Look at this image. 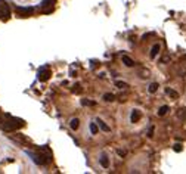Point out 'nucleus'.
<instances>
[{
    "instance_id": "obj_25",
    "label": "nucleus",
    "mask_w": 186,
    "mask_h": 174,
    "mask_svg": "<svg viewBox=\"0 0 186 174\" xmlns=\"http://www.w3.org/2000/svg\"><path fill=\"white\" fill-rule=\"evenodd\" d=\"M151 36H154V33H146V34H143V37H142V40H145V38L151 37Z\"/></svg>"
},
{
    "instance_id": "obj_19",
    "label": "nucleus",
    "mask_w": 186,
    "mask_h": 174,
    "mask_svg": "<svg viewBox=\"0 0 186 174\" xmlns=\"http://www.w3.org/2000/svg\"><path fill=\"white\" fill-rule=\"evenodd\" d=\"M81 87H80V84L77 83V84H74V86H73V89H71V91H73V93H75V95H78V93H81Z\"/></svg>"
},
{
    "instance_id": "obj_1",
    "label": "nucleus",
    "mask_w": 186,
    "mask_h": 174,
    "mask_svg": "<svg viewBox=\"0 0 186 174\" xmlns=\"http://www.w3.org/2000/svg\"><path fill=\"white\" fill-rule=\"evenodd\" d=\"M22 126H24V120L10 117V115H6V120L2 121V129L6 130V131H15V130L21 129Z\"/></svg>"
},
{
    "instance_id": "obj_3",
    "label": "nucleus",
    "mask_w": 186,
    "mask_h": 174,
    "mask_svg": "<svg viewBox=\"0 0 186 174\" xmlns=\"http://www.w3.org/2000/svg\"><path fill=\"white\" fill-rule=\"evenodd\" d=\"M9 18H10V8H9V5L6 2L0 0V19L8 21Z\"/></svg>"
},
{
    "instance_id": "obj_9",
    "label": "nucleus",
    "mask_w": 186,
    "mask_h": 174,
    "mask_svg": "<svg viewBox=\"0 0 186 174\" xmlns=\"http://www.w3.org/2000/svg\"><path fill=\"white\" fill-rule=\"evenodd\" d=\"M140 120V111H137V109H134L132 115H130V121L132 122H137Z\"/></svg>"
},
{
    "instance_id": "obj_15",
    "label": "nucleus",
    "mask_w": 186,
    "mask_h": 174,
    "mask_svg": "<svg viewBox=\"0 0 186 174\" xmlns=\"http://www.w3.org/2000/svg\"><path fill=\"white\" fill-rule=\"evenodd\" d=\"M177 118L180 120H186V108H180L177 111Z\"/></svg>"
},
{
    "instance_id": "obj_2",
    "label": "nucleus",
    "mask_w": 186,
    "mask_h": 174,
    "mask_svg": "<svg viewBox=\"0 0 186 174\" xmlns=\"http://www.w3.org/2000/svg\"><path fill=\"white\" fill-rule=\"evenodd\" d=\"M28 155L31 157V159L38 164V165H46V164H49L50 162V155L49 157H46V152L42 149L40 152H36V153H33V152H27Z\"/></svg>"
},
{
    "instance_id": "obj_7",
    "label": "nucleus",
    "mask_w": 186,
    "mask_h": 174,
    "mask_svg": "<svg viewBox=\"0 0 186 174\" xmlns=\"http://www.w3.org/2000/svg\"><path fill=\"white\" fill-rule=\"evenodd\" d=\"M160 50H161V46L158 44V43L152 46V49H151V53H149L151 59H155V58H156V55H158V52H160Z\"/></svg>"
},
{
    "instance_id": "obj_24",
    "label": "nucleus",
    "mask_w": 186,
    "mask_h": 174,
    "mask_svg": "<svg viewBox=\"0 0 186 174\" xmlns=\"http://www.w3.org/2000/svg\"><path fill=\"white\" fill-rule=\"evenodd\" d=\"M146 136H148L149 139H151V137L154 136V127H152V129H149V130H148V134H146Z\"/></svg>"
},
{
    "instance_id": "obj_26",
    "label": "nucleus",
    "mask_w": 186,
    "mask_h": 174,
    "mask_svg": "<svg viewBox=\"0 0 186 174\" xmlns=\"http://www.w3.org/2000/svg\"><path fill=\"white\" fill-rule=\"evenodd\" d=\"M118 153L121 155V157H124V155H126V152H124V151H118Z\"/></svg>"
},
{
    "instance_id": "obj_4",
    "label": "nucleus",
    "mask_w": 186,
    "mask_h": 174,
    "mask_svg": "<svg viewBox=\"0 0 186 174\" xmlns=\"http://www.w3.org/2000/svg\"><path fill=\"white\" fill-rule=\"evenodd\" d=\"M37 78L42 81V83H45V81H47L49 78H50V75H52V71H50V68L49 67H42V68L38 69L37 72Z\"/></svg>"
},
{
    "instance_id": "obj_8",
    "label": "nucleus",
    "mask_w": 186,
    "mask_h": 174,
    "mask_svg": "<svg viewBox=\"0 0 186 174\" xmlns=\"http://www.w3.org/2000/svg\"><path fill=\"white\" fill-rule=\"evenodd\" d=\"M99 162H101V167H104V168H108V167H109V159H108V157H106L105 153H102V155H101Z\"/></svg>"
},
{
    "instance_id": "obj_17",
    "label": "nucleus",
    "mask_w": 186,
    "mask_h": 174,
    "mask_svg": "<svg viewBox=\"0 0 186 174\" xmlns=\"http://www.w3.org/2000/svg\"><path fill=\"white\" fill-rule=\"evenodd\" d=\"M158 90V83H151L148 87V91L149 93H155V91Z\"/></svg>"
},
{
    "instance_id": "obj_18",
    "label": "nucleus",
    "mask_w": 186,
    "mask_h": 174,
    "mask_svg": "<svg viewBox=\"0 0 186 174\" xmlns=\"http://www.w3.org/2000/svg\"><path fill=\"white\" fill-rule=\"evenodd\" d=\"M97 130H99V127H97L96 122H93V121L90 122V131H92V134H96Z\"/></svg>"
},
{
    "instance_id": "obj_22",
    "label": "nucleus",
    "mask_w": 186,
    "mask_h": 174,
    "mask_svg": "<svg viewBox=\"0 0 186 174\" xmlns=\"http://www.w3.org/2000/svg\"><path fill=\"white\" fill-rule=\"evenodd\" d=\"M182 149H183V146H182L180 143H176L174 146H173V151L174 152H182Z\"/></svg>"
},
{
    "instance_id": "obj_23",
    "label": "nucleus",
    "mask_w": 186,
    "mask_h": 174,
    "mask_svg": "<svg viewBox=\"0 0 186 174\" xmlns=\"http://www.w3.org/2000/svg\"><path fill=\"white\" fill-rule=\"evenodd\" d=\"M167 62H170V56H164L161 59V64H167Z\"/></svg>"
},
{
    "instance_id": "obj_20",
    "label": "nucleus",
    "mask_w": 186,
    "mask_h": 174,
    "mask_svg": "<svg viewBox=\"0 0 186 174\" xmlns=\"http://www.w3.org/2000/svg\"><path fill=\"white\" fill-rule=\"evenodd\" d=\"M81 105H84V106H95V102H93V100H87V99H83Z\"/></svg>"
},
{
    "instance_id": "obj_13",
    "label": "nucleus",
    "mask_w": 186,
    "mask_h": 174,
    "mask_svg": "<svg viewBox=\"0 0 186 174\" xmlns=\"http://www.w3.org/2000/svg\"><path fill=\"white\" fill-rule=\"evenodd\" d=\"M96 124H97V126H99V127H101L102 130H104V131H109V130H111L109 127H108V126H106V124H105L104 121H102V120H99V118L96 120Z\"/></svg>"
},
{
    "instance_id": "obj_21",
    "label": "nucleus",
    "mask_w": 186,
    "mask_h": 174,
    "mask_svg": "<svg viewBox=\"0 0 186 174\" xmlns=\"http://www.w3.org/2000/svg\"><path fill=\"white\" fill-rule=\"evenodd\" d=\"M115 86L120 87V89H127V87H129V84L124 83V81H115Z\"/></svg>"
},
{
    "instance_id": "obj_16",
    "label": "nucleus",
    "mask_w": 186,
    "mask_h": 174,
    "mask_svg": "<svg viewBox=\"0 0 186 174\" xmlns=\"http://www.w3.org/2000/svg\"><path fill=\"white\" fill-rule=\"evenodd\" d=\"M105 100V102H112L114 99H115V96L112 95V93H105L104 95V98H102Z\"/></svg>"
},
{
    "instance_id": "obj_5",
    "label": "nucleus",
    "mask_w": 186,
    "mask_h": 174,
    "mask_svg": "<svg viewBox=\"0 0 186 174\" xmlns=\"http://www.w3.org/2000/svg\"><path fill=\"white\" fill-rule=\"evenodd\" d=\"M16 14L19 18H28L34 14V8H21V6H18L16 8Z\"/></svg>"
},
{
    "instance_id": "obj_12",
    "label": "nucleus",
    "mask_w": 186,
    "mask_h": 174,
    "mask_svg": "<svg viewBox=\"0 0 186 174\" xmlns=\"http://www.w3.org/2000/svg\"><path fill=\"white\" fill-rule=\"evenodd\" d=\"M78 126H80V121H78V118H73L71 121H69V127L73 130H77L78 129Z\"/></svg>"
},
{
    "instance_id": "obj_11",
    "label": "nucleus",
    "mask_w": 186,
    "mask_h": 174,
    "mask_svg": "<svg viewBox=\"0 0 186 174\" xmlns=\"http://www.w3.org/2000/svg\"><path fill=\"white\" fill-rule=\"evenodd\" d=\"M165 93L170 96V98H173V99H177L179 98V93L176 90H173V89H170V87H167L165 89Z\"/></svg>"
},
{
    "instance_id": "obj_14",
    "label": "nucleus",
    "mask_w": 186,
    "mask_h": 174,
    "mask_svg": "<svg viewBox=\"0 0 186 174\" xmlns=\"http://www.w3.org/2000/svg\"><path fill=\"white\" fill-rule=\"evenodd\" d=\"M168 111H170V108H168L167 105H164V106H161V108L158 109V115H160V117H164V115L168 112Z\"/></svg>"
},
{
    "instance_id": "obj_6",
    "label": "nucleus",
    "mask_w": 186,
    "mask_h": 174,
    "mask_svg": "<svg viewBox=\"0 0 186 174\" xmlns=\"http://www.w3.org/2000/svg\"><path fill=\"white\" fill-rule=\"evenodd\" d=\"M55 3H56V0H43L42 2V9H43V12L46 14H50L55 8Z\"/></svg>"
},
{
    "instance_id": "obj_10",
    "label": "nucleus",
    "mask_w": 186,
    "mask_h": 174,
    "mask_svg": "<svg viewBox=\"0 0 186 174\" xmlns=\"http://www.w3.org/2000/svg\"><path fill=\"white\" fill-rule=\"evenodd\" d=\"M121 59H123V64H124V65H127V67H134V61L132 58H129L127 55H124Z\"/></svg>"
}]
</instances>
